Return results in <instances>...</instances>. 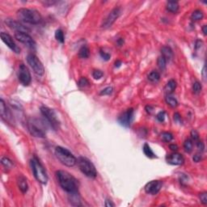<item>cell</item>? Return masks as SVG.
<instances>
[{
  "label": "cell",
  "mask_w": 207,
  "mask_h": 207,
  "mask_svg": "<svg viewBox=\"0 0 207 207\" xmlns=\"http://www.w3.org/2000/svg\"><path fill=\"white\" fill-rule=\"evenodd\" d=\"M56 176L60 186L67 193L78 192V181L68 172L63 170L57 171Z\"/></svg>",
  "instance_id": "6da1fadb"
},
{
  "label": "cell",
  "mask_w": 207,
  "mask_h": 207,
  "mask_svg": "<svg viewBox=\"0 0 207 207\" xmlns=\"http://www.w3.org/2000/svg\"><path fill=\"white\" fill-rule=\"evenodd\" d=\"M17 17L23 22L30 25H38L42 20V15L38 11L29 8H21L18 10Z\"/></svg>",
  "instance_id": "7a4b0ae2"
},
{
  "label": "cell",
  "mask_w": 207,
  "mask_h": 207,
  "mask_svg": "<svg viewBox=\"0 0 207 207\" xmlns=\"http://www.w3.org/2000/svg\"><path fill=\"white\" fill-rule=\"evenodd\" d=\"M30 163H31V168H32V171L36 180L42 185H46L48 182V175L39 159L36 156H34L33 158L31 159Z\"/></svg>",
  "instance_id": "3957f363"
},
{
  "label": "cell",
  "mask_w": 207,
  "mask_h": 207,
  "mask_svg": "<svg viewBox=\"0 0 207 207\" xmlns=\"http://www.w3.org/2000/svg\"><path fill=\"white\" fill-rule=\"evenodd\" d=\"M55 155L58 159L66 167H74L77 163V159L73 154L62 146H57L55 148Z\"/></svg>",
  "instance_id": "277c9868"
},
{
  "label": "cell",
  "mask_w": 207,
  "mask_h": 207,
  "mask_svg": "<svg viewBox=\"0 0 207 207\" xmlns=\"http://www.w3.org/2000/svg\"><path fill=\"white\" fill-rule=\"evenodd\" d=\"M46 125L43 121L32 118L28 122V129L31 135L36 138H45L46 135Z\"/></svg>",
  "instance_id": "5b68a950"
},
{
  "label": "cell",
  "mask_w": 207,
  "mask_h": 207,
  "mask_svg": "<svg viewBox=\"0 0 207 207\" xmlns=\"http://www.w3.org/2000/svg\"><path fill=\"white\" fill-rule=\"evenodd\" d=\"M77 163H78L79 170L86 176L92 178V179L96 177V175H97L96 169H95L94 164L88 159L85 158V157H78L77 159Z\"/></svg>",
  "instance_id": "8992f818"
},
{
  "label": "cell",
  "mask_w": 207,
  "mask_h": 207,
  "mask_svg": "<svg viewBox=\"0 0 207 207\" xmlns=\"http://www.w3.org/2000/svg\"><path fill=\"white\" fill-rule=\"evenodd\" d=\"M41 112L43 115V117L46 119L47 122L50 125V126L54 130H57L58 129L59 126H60V122H59L58 118L56 112H54V110L48 107L42 106L41 108Z\"/></svg>",
  "instance_id": "52a82bcc"
},
{
  "label": "cell",
  "mask_w": 207,
  "mask_h": 207,
  "mask_svg": "<svg viewBox=\"0 0 207 207\" xmlns=\"http://www.w3.org/2000/svg\"><path fill=\"white\" fill-rule=\"evenodd\" d=\"M27 62L30 67L32 69V71H34L35 74H37V75L42 76L45 73V68L43 64L40 59L37 58L35 54H30L27 56Z\"/></svg>",
  "instance_id": "ba28073f"
},
{
  "label": "cell",
  "mask_w": 207,
  "mask_h": 207,
  "mask_svg": "<svg viewBox=\"0 0 207 207\" xmlns=\"http://www.w3.org/2000/svg\"><path fill=\"white\" fill-rule=\"evenodd\" d=\"M18 78L20 83L24 86H28L31 83L32 77L31 74L27 66L25 64H20L19 66V71H18Z\"/></svg>",
  "instance_id": "9c48e42d"
},
{
  "label": "cell",
  "mask_w": 207,
  "mask_h": 207,
  "mask_svg": "<svg viewBox=\"0 0 207 207\" xmlns=\"http://www.w3.org/2000/svg\"><path fill=\"white\" fill-rule=\"evenodd\" d=\"M15 38L18 42H21L22 44L27 45L30 49H34L36 48V42L32 37L28 35L27 32H16L15 33Z\"/></svg>",
  "instance_id": "30bf717a"
},
{
  "label": "cell",
  "mask_w": 207,
  "mask_h": 207,
  "mask_svg": "<svg viewBox=\"0 0 207 207\" xmlns=\"http://www.w3.org/2000/svg\"><path fill=\"white\" fill-rule=\"evenodd\" d=\"M121 13H122V10H121L120 8H115L114 9H112L107 16V18L105 19L104 23H103L102 28H109L111 27L114 24L115 21L119 18V16L121 15Z\"/></svg>",
  "instance_id": "8fae6325"
},
{
  "label": "cell",
  "mask_w": 207,
  "mask_h": 207,
  "mask_svg": "<svg viewBox=\"0 0 207 207\" xmlns=\"http://www.w3.org/2000/svg\"><path fill=\"white\" fill-rule=\"evenodd\" d=\"M134 109H129L118 117L117 122L122 126L128 128L131 125V122L133 121V118H134Z\"/></svg>",
  "instance_id": "7c38bea8"
},
{
  "label": "cell",
  "mask_w": 207,
  "mask_h": 207,
  "mask_svg": "<svg viewBox=\"0 0 207 207\" xmlns=\"http://www.w3.org/2000/svg\"><path fill=\"white\" fill-rule=\"evenodd\" d=\"M0 37H1V39H2L3 43H4L8 48H10L14 53H15V54H20V48L17 45L15 44V42H14V40H13L12 37H11L8 33H6V32H1Z\"/></svg>",
  "instance_id": "4fadbf2b"
},
{
  "label": "cell",
  "mask_w": 207,
  "mask_h": 207,
  "mask_svg": "<svg viewBox=\"0 0 207 207\" xmlns=\"http://www.w3.org/2000/svg\"><path fill=\"white\" fill-rule=\"evenodd\" d=\"M163 186V182L161 180H151L145 185V192L151 195L157 194L160 191Z\"/></svg>",
  "instance_id": "5bb4252c"
},
{
  "label": "cell",
  "mask_w": 207,
  "mask_h": 207,
  "mask_svg": "<svg viewBox=\"0 0 207 207\" xmlns=\"http://www.w3.org/2000/svg\"><path fill=\"white\" fill-rule=\"evenodd\" d=\"M0 114H1L2 119L4 120L6 122H8V123H12L13 122L12 114L9 109L7 107L3 100H0Z\"/></svg>",
  "instance_id": "9a60e30c"
},
{
  "label": "cell",
  "mask_w": 207,
  "mask_h": 207,
  "mask_svg": "<svg viewBox=\"0 0 207 207\" xmlns=\"http://www.w3.org/2000/svg\"><path fill=\"white\" fill-rule=\"evenodd\" d=\"M166 161H167V163L171 164V165H182L185 162V159H184L182 155L176 153L174 151L173 153L169 154L167 155Z\"/></svg>",
  "instance_id": "2e32d148"
},
{
  "label": "cell",
  "mask_w": 207,
  "mask_h": 207,
  "mask_svg": "<svg viewBox=\"0 0 207 207\" xmlns=\"http://www.w3.org/2000/svg\"><path fill=\"white\" fill-rule=\"evenodd\" d=\"M5 24L8 25V27L12 28V29L15 30L16 32H28L30 29L28 28L25 27V25H23L22 24H20L18 21H15L12 19H7L5 20Z\"/></svg>",
  "instance_id": "e0dca14e"
},
{
  "label": "cell",
  "mask_w": 207,
  "mask_h": 207,
  "mask_svg": "<svg viewBox=\"0 0 207 207\" xmlns=\"http://www.w3.org/2000/svg\"><path fill=\"white\" fill-rule=\"evenodd\" d=\"M17 184L18 187H19V189H20V191H21L23 193L27 192L28 189V181L26 177H25V176L22 175H19L17 179Z\"/></svg>",
  "instance_id": "ac0fdd59"
},
{
  "label": "cell",
  "mask_w": 207,
  "mask_h": 207,
  "mask_svg": "<svg viewBox=\"0 0 207 207\" xmlns=\"http://www.w3.org/2000/svg\"><path fill=\"white\" fill-rule=\"evenodd\" d=\"M69 194V201L71 202V205H75V206H78L81 205V201L80 197L78 194V192H72V193H68Z\"/></svg>",
  "instance_id": "d6986e66"
},
{
  "label": "cell",
  "mask_w": 207,
  "mask_h": 207,
  "mask_svg": "<svg viewBox=\"0 0 207 207\" xmlns=\"http://www.w3.org/2000/svg\"><path fill=\"white\" fill-rule=\"evenodd\" d=\"M161 54H162V56L167 60V62L170 61L173 58L172 49L168 46H163L161 49Z\"/></svg>",
  "instance_id": "ffe728a7"
},
{
  "label": "cell",
  "mask_w": 207,
  "mask_h": 207,
  "mask_svg": "<svg viewBox=\"0 0 207 207\" xmlns=\"http://www.w3.org/2000/svg\"><path fill=\"white\" fill-rule=\"evenodd\" d=\"M166 8L170 12L176 13L179 10V3L176 1H168L166 4Z\"/></svg>",
  "instance_id": "44dd1931"
},
{
  "label": "cell",
  "mask_w": 207,
  "mask_h": 207,
  "mask_svg": "<svg viewBox=\"0 0 207 207\" xmlns=\"http://www.w3.org/2000/svg\"><path fill=\"white\" fill-rule=\"evenodd\" d=\"M175 88H176V83H175V81L173 80V79H171V80L168 81V83L166 84L165 88H164L166 95H168V94L171 95L175 90Z\"/></svg>",
  "instance_id": "7402d4cb"
},
{
  "label": "cell",
  "mask_w": 207,
  "mask_h": 207,
  "mask_svg": "<svg viewBox=\"0 0 207 207\" xmlns=\"http://www.w3.org/2000/svg\"><path fill=\"white\" fill-rule=\"evenodd\" d=\"M142 151H143L144 155L148 157L150 159H155L157 158V156L155 155V154L154 153L153 151L151 150V146H149L147 143H145L143 146V148H142Z\"/></svg>",
  "instance_id": "603a6c76"
},
{
  "label": "cell",
  "mask_w": 207,
  "mask_h": 207,
  "mask_svg": "<svg viewBox=\"0 0 207 207\" xmlns=\"http://www.w3.org/2000/svg\"><path fill=\"white\" fill-rule=\"evenodd\" d=\"M165 101L167 105H169L172 108H175L178 105L177 100L173 95H172V94L171 95L168 94V95H165Z\"/></svg>",
  "instance_id": "cb8c5ba5"
},
{
  "label": "cell",
  "mask_w": 207,
  "mask_h": 207,
  "mask_svg": "<svg viewBox=\"0 0 207 207\" xmlns=\"http://www.w3.org/2000/svg\"><path fill=\"white\" fill-rule=\"evenodd\" d=\"M89 55H90V50L88 49V47L86 45L81 47L78 51V57L80 58H87L89 57Z\"/></svg>",
  "instance_id": "d4e9b609"
},
{
  "label": "cell",
  "mask_w": 207,
  "mask_h": 207,
  "mask_svg": "<svg viewBox=\"0 0 207 207\" xmlns=\"http://www.w3.org/2000/svg\"><path fill=\"white\" fill-rule=\"evenodd\" d=\"M159 79H160V75L157 71H151L148 75V80L151 81V83H157Z\"/></svg>",
  "instance_id": "484cf974"
},
{
  "label": "cell",
  "mask_w": 207,
  "mask_h": 207,
  "mask_svg": "<svg viewBox=\"0 0 207 207\" xmlns=\"http://www.w3.org/2000/svg\"><path fill=\"white\" fill-rule=\"evenodd\" d=\"M203 17H204V13L201 10L194 11L192 13V15H191V19L192 20H194V21H198V20H202Z\"/></svg>",
  "instance_id": "4316f807"
},
{
  "label": "cell",
  "mask_w": 207,
  "mask_h": 207,
  "mask_svg": "<svg viewBox=\"0 0 207 207\" xmlns=\"http://www.w3.org/2000/svg\"><path fill=\"white\" fill-rule=\"evenodd\" d=\"M192 148H193V142H192V139H186L185 141V143H184V149H185V152H187V153L192 152Z\"/></svg>",
  "instance_id": "83f0119b"
},
{
  "label": "cell",
  "mask_w": 207,
  "mask_h": 207,
  "mask_svg": "<svg viewBox=\"0 0 207 207\" xmlns=\"http://www.w3.org/2000/svg\"><path fill=\"white\" fill-rule=\"evenodd\" d=\"M167 60H166L163 56L159 57L158 60H157V64H158V66L159 67L161 71H164L166 69V66H167Z\"/></svg>",
  "instance_id": "f1b7e54d"
},
{
  "label": "cell",
  "mask_w": 207,
  "mask_h": 207,
  "mask_svg": "<svg viewBox=\"0 0 207 207\" xmlns=\"http://www.w3.org/2000/svg\"><path fill=\"white\" fill-rule=\"evenodd\" d=\"M55 38L60 43H64V42H65V37H64L63 31L62 29H57L56 32H55Z\"/></svg>",
  "instance_id": "f546056e"
},
{
  "label": "cell",
  "mask_w": 207,
  "mask_h": 207,
  "mask_svg": "<svg viewBox=\"0 0 207 207\" xmlns=\"http://www.w3.org/2000/svg\"><path fill=\"white\" fill-rule=\"evenodd\" d=\"M161 139L164 142H170L173 139V135L168 132H163L161 134Z\"/></svg>",
  "instance_id": "4dcf8cb0"
},
{
  "label": "cell",
  "mask_w": 207,
  "mask_h": 207,
  "mask_svg": "<svg viewBox=\"0 0 207 207\" xmlns=\"http://www.w3.org/2000/svg\"><path fill=\"white\" fill-rule=\"evenodd\" d=\"M1 163H2V164H3L6 168H8V169H10V168H12L13 167L12 161L11 160V159H9L8 158H7V157H3V158H2V159H1Z\"/></svg>",
  "instance_id": "1f68e13d"
},
{
  "label": "cell",
  "mask_w": 207,
  "mask_h": 207,
  "mask_svg": "<svg viewBox=\"0 0 207 207\" xmlns=\"http://www.w3.org/2000/svg\"><path fill=\"white\" fill-rule=\"evenodd\" d=\"M202 85L199 82H195L193 83V85H192V92L196 95H198L201 92H202Z\"/></svg>",
  "instance_id": "d6a6232c"
},
{
  "label": "cell",
  "mask_w": 207,
  "mask_h": 207,
  "mask_svg": "<svg viewBox=\"0 0 207 207\" xmlns=\"http://www.w3.org/2000/svg\"><path fill=\"white\" fill-rule=\"evenodd\" d=\"M78 87H80V88H84V87H87V86L89 85V81H88V78H85V77H82V78L78 80Z\"/></svg>",
  "instance_id": "836d02e7"
},
{
  "label": "cell",
  "mask_w": 207,
  "mask_h": 207,
  "mask_svg": "<svg viewBox=\"0 0 207 207\" xmlns=\"http://www.w3.org/2000/svg\"><path fill=\"white\" fill-rule=\"evenodd\" d=\"M112 92H113V88H112V87H107V88H105V89H103V90L100 92V95H111V94L112 93Z\"/></svg>",
  "instance_id": "e575fe53"
},
{
  "label": "cell",
  "mask_w": 207,
  "mask_h": 207,
  "mask_svg": "<svg viewBox=\"0 0 207 207\" xmlns=\"http://www.w3.org/2000/svg\"><path fill=\"white\" fill-rule=\"evenodd\" d=\"M103 75H104V74H103L102 71H100V70H95V71L92 72V76L95 79H100V78H102Z\"/></svg>",
  "instance_id": "d590c367"
},
{
  "label": "cell",
  "mask_w": 207,
  "mask_h": 207,
  "mask_svg": "<svg viewBox=\"0 0 207 207\" xmlns=\"http://www.w3.org/2000/svg\"><path fill=\"white\" fill-rule=\"evenodd\" d=\"M165 117H166V113L164 111H161V112H159L158 114H157V116H156V118H157V120H158L159 122H164Z\"/></svg>",
  "instance_id": "8d00e7d4"
},
{
  "label": "cell",
  "mask_w": 207,
  "mask_h": 207,
  "mask_svg": "<svg viewBox=\"0 0 207 207\" xmlns=\"http://www.w3.org/2000/svg\"><path fill=\"white\" fill-rule=\"evenodd\" d=\"M199 198H200V200H201V202H202V204H204V205L207 204V192H206L200 193Z\"/></svg>",
  "instance_id": "74e56055"
},
{
  "label": "cell",
  "mask_w": 207,
  "mask_h": 207,
  "mask_svg": "<svg viewBox=\"0 0 207 207\" xmlns=\"http://www.w3.org/2000/svg\"><path fill=\"white\" fill-rule=\"evenodd\" d=\"M191 139L192 141H198L199 140V134L197 133V130L192 129L191 131Z\"/></svg>",
  "instance_id": "f35d334b"
},
{
  "label": "cell",
  "mask_w": 207,
  "mask_h": 207,
  "mask_svg": "<svg viewBox=\"0 0 207 207\" xmlns=\"http://www.w3.org/2000/svg\"><path fill=\"white\" fill-rule=\"evenodd\" d=\"M100 57H101V58H102L105 61H108V60H109L110 58H111V55H110L109 53H106V52L102 51V50H100Z\"/></svg>",
  "instance_id": "ab89813d"
},
{
  "label": "cell",
  "mask_w": 207,
  "mask_h": 207,
  "mask_svg": "<svg viewBox=\"0 0 207 207\" xmlns=\"http://www.w3.org/2000/svg\"><path fill=\"white\" fill-rule=\"evenodd\" d=\"M197 149H198V151H199V152H202V151H204L205 149V145H204V142L202 141H197Z\"/></svg>",
  "instance_id": "60d3db41"
},
{
  "label": "cell",
  "mask_w": 207,
  "mask_h": 207,
  "mask_svg": "<svg viewBox=\"0 0 207 207\" xmlns=\"http://www.w3.org/2000/svg\"><path fill=\"white\" fill-rule=\"evenodd\" d=\"M43 4H44L45 7H50V6H53L54 4H56V1H51V0H46V1H42V2Z\"/></svg>",
  "instance_id": "b9f144b4"
},
{
  "label": "cell",
  "mask_w": 207,
  "mask_h": 207,
  "mask_svg": "<svg viewBox=\"0 0 207 207\" xmlns=\"http://www.w3.org/2000/svg\"><path fill=\"white\" fill-rule=\"evenodd\" d=\"M105 205L106 207H113L115 206V204L110 199H106L105 203Z\"/></svg>",
  "instance_id": "7bdbcfd3"
},
{
  "label": "cell",
  "mask_w": 207,
  "mask_h": 207,
  "mask_svg": "<svg viewBox=\"0 0 207 207\" xmlns=\"http://www.w3.org/2000/svg\"><path fill=\"white\" fill-rule=\"evenodd\" d=\"M192 159H193V161L196 162V163L200 162L201 159H202V155H201V154H196V155H193V157H192Z\"/></svg>",
  "instance_id": "ee69618b"
},
{
  "label": "cell",
  "mask_w": 207,
  "mask_h": 207,
  "mask_svg": "<svg viewBox=\"0 0 207 207\" xmlns=\"http://www.w3.org/2000/svg\"><path fill=\"white\" fill-rule=\"evenodd\" d=\"M174 120H175V122H179V123L181 122V117H180V114L178 112H175V114H174Z\"/></svg>",
  "instance_id": "f6af8a7d"
},
{
  "label": "cell",
  "mask_w": 207,
  "mask_h": 207,
  "mask_svg": "<svg viewBox=\"0 0 207 207\" xmlns=\"http://www.w3.org/2000/svg\"><path fill=\"white\" fill-rule=\"evenodd\" d=\"M202 41H200V40H197V42H196V43H195V49H199V48H201L202 47Z\"/></svg>",
  "instance_id": "bcb514c9"
},
{
  "label": "cell",
  "mask_w": 207,
  "mask_h": 207,
  "mask_svg": "<svg viewBox=\"0 0 207 207\" xmlns=\"http://www.w3.org/2000/svg\"><path fill=\"white\" fill-rule=\"evenodd\" d=\"M169 147H170V149L172 151H176L178 149H179V147H178V146L176 144H171L170 146H169Z\"/></svg>",
  "instance_id": "7dc6e473"
},
{
  "label": "cell",
  "mask_w": 207,
  "mask_h": 207,
  "mask_svg": "<svg viewBox=\"0 0 207 207\" xmlns=\"http://www.w3.org/2000/svg\"><path fill=\"white\" fill-rule=\"evenodd\" d=\"M202 76H203V78H204V80H205V79H206V67H205V65L203 69H202Z\"/></svg>",
  "instance_id": "c3c4849f"
},
{
  "label": "cell",
  "mask_w": 207,
  "mask_h": 207,
  "mask_svg": "<svg viewBox=\"0 0 207 207\" xmlns=\"http://www.w3.org/2000/svg\"><path fill=\"white\" fill-rule=\"evenodd\" d=\"M122 64V61H120V60H117V61L115 62V66H116V67H117V68H118V67H120Z\"/></svg>",
  "instance_id": "681fc988"
},
{
  "label": "cell",
  "mask_w": 207,
  "mask_h": 207,
  "mask_svg": "<svg viewBox=\"0 0 207 207\" xmlns=\"http://www.w3.org/2000/svg\"><path fill=\"white\" fill-rule=\"evenodd\" d=\"M146 112H148V113H151L152 110H153V108L151 107V106H146Z\"/></svg>",
  "instance_id": "f907efd6"
},
{
  "label": "cell",
  "mask_w": 207,
  "mask_h": 207,
  "mask_svg": "<svg viewBox=\"0 0 207 207\" xmlns=\"http://www.w3.org/2000/svg\"><path fill=\"white\" fill-rule=\"evenodd\" d=\"M202 32H203L204 35L207 34V26L206 25H204V26L202 27Z\"/></svg>",
  "instance_id": "816d5d0a"
},
{
  "label": "cell",
  "mask_w": 207,
  "mask_h": 207,
  "mask_svg": "<svg viewBox=\"0 0 207 207\" xmlns=\"http://www.w3.org/2000/svg\"><path fill=\"white\" fill-rule=\"evenodd\" d=\"M124 43V41H123V39L122 38H120L118 41H117V44H118V45L119 46H121V45H122V44Z\"/></svg>",
  "instance_id": "f5cc1de1"
}]
</instances>
